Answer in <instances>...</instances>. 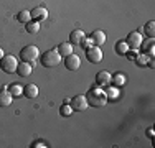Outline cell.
Segmentation results:
<instances>
[{"instance_id": "cell-1", "label": "cell", "mask_w": 155, "mask_h": 148, "mask_svg": "<svg viewBox=\"0 0 155 148\" xmlns=\"http://www.w3.org/2000/svg\"><path fill=\"white\" fill-rule=\"evenodd\" d=\"M86 99H87V104L93 107H97V109H101V107H104L106 104H107V95H106V91L102 87H91L89 91H87L86 94Z\"/></svg>"}, {"instance_id": "cell-2", "label": "cell", "mask_w": 155, "mask_h": 148, "mask_svg": "<svg viewBox=\"0 0 155 148\" xmlns=\"http://www.w3.org/2000/svg\"><path fill=\"white\" fill-rule=\"evenodd\" d=\"M40 63L45 68H54V66H58L61 63V54L58 53V50H48L41 54Z\"/></svg>"}, {"instance_id": "cell-3", "label": "cell", "mask_w": 155, "mask_h": 148, "mask_svg": "<svg viewBox=\"0 0 155 148\" xmlns=\"http://www.w3.org/2000/svg\"><path fill=\"white\" fill-rule=\"evenodd\" d=\"M38 56H40V50L35 46V44H27V46H23L21 51H20L21 61L30 63L31 66H35V61L38 59Z\"/></svg>"}, {"instance_id": "cell-4", "label": "cell", "mask_w": 155, "mask_h": 148, "mask_svg": "<svg viewBox=\"0 0 155 148\" xmlns=\"http://www.w3.org/2000/svg\"><path fill=\"white\" fill-rule=\"evenodd\" d=\"M17 66H18V61H17L15 56H12V54H5V56L0 59V68H2V71L7 72V74L17 72Z\"/></svg>"}, {"instance_id": "cell-5", "label": "cell", "mask_w": 155, "mask_h": 148, "mask_svg": "<svg viewBox=\"0 0 155 148\" xmlns=\"http://www.w3.org/2000/svg\"><path fill=\"white\" fill-rule=\"evenodd\" d=\"M69 105L73 107V110L83 112V110H86L89 107V104H87L86 95H74L73 99H69Z\"/></svg>"}, {"instance_id": "cell-6", "label": "cell", "mask_w": 155, "mask_h": 148, "mask_svg": "<svg viewBox=\"0 0 155 148\" xmlns=\"http://www.w3.org/2000/svg\"><path fill=\"white\" fill-rule=\"evenodd\" d=\"M86 58L89 63H94V64H97V63L102 61V51L99 46H96V44H93L91 48H87L86 50Z\"/></svg>"}, {"instance_id": "cell-7", "label": "cell", "mask_w": 155, "mask_h": 148, "mask_svg": "<svg viewBox=\"0 0 155 148\" xmlns=\"http://www.w3.org/2000/svg\"><path fill=\"white\" fill-rule=\"evenodd\" d=\"M142 41H143V38H142V35H140L139 31H130L127 35V38H125V43H127L129 48H132V50H137V48H140Z\"/></svg>"}, {"instance_id": "cell-8", "label": "cell", "mask_w": 155, "mask_h": 148, "mask_svg": "<svg viewBox=\"0 0 155 148\" xmlns=\"http://www.w3.org/2000/svg\"><path fill=\"white\" fill-rule=\"evenodd\" d=\"M64 66H66V69H69V71H78V69L81 68V59H79V56H76L74 53L64 56Z\"/></svg>"}, {"instance_id": "cell-9", "label": "cell", "mask_w": 155, "mask_h": 148, "mask_svg": "<svg viewBox=\"0 0 155 148\" xmlns=\"http://www.w3.org/2000/svg\"><path fill=\"white\" fill-rule=\"evenodd\" d=\"M96 84L99 87H107L110 84V72L109 71H99L96 74Z\"/></svg>"}, {"instance_id": "cell-10", "label": "cell", "mask_w": 155, "mask_h": 148, "mask_svg": "<svg viewBox=\"0 0 155 148\" xmlns=\"http://www.w3.org/2000/svg\"><path fill=\"white\" fill-rule=\"evenodd\" d=\"M30 15H31V20L43 21V20H46V18H48V10L45 8V7H35V8L30 12Z\"/></svg>"}, {"instance_id": "cell-11", "label": "cell", "mask_w": 155, "mask_h": 148, "mask_svg": "<svg viewBox=\"0 0 155 148\" xmlns=\"http://www.w3.org/2000/svg\"><path fill=\"white\" fill-rule=\"evenodd\" d=\"M33 71V66L30 64V63H25V61H21V63H18V66H17V74L20 77H28L31 74Z\"/></svg>"}, {"instance_id": "cell-12", "label": "cell", "mask_w": 155, "mask_h": 148, "mask_svg": "<svg viewBox=\"0 0 155 148\" xmlns=\"http://www.w3.org/2000/svg\"><path fill=\"white\" fill-rule=\"evenodd\" d=\"M12 99H13V95L10 94L8 89H2V91H0V107L10 105V104H12Z\"/></svg>"}, {"instance_id": "cell-13", "label": "cell", "mask_w": 155, "mask_h": 148, "mask_svg": "<svg viewBox=\"0 0 155 148\" xmlns=\"http://www.w3.org/2000/svg\"><path fill=\"white\" fill-rule=\"evenodd\" d=\"M38 86L36 84H27V86L23 87V95L28 99H35L36 95H38Z\"/></svg>"}, {"instance_id": "cell-14", "label": "cell", "mask_w": 155, "mask_h": 148, "mask_svg": "<svg viewBox=\"0 0 155 148\" xmlns=\"http://www.w3.org/2000/svg\"><path fill=\"white\" fill-rule=\"evenodd\" d=\"M91 38H93V43L96 46H101V44L106 43V33L101 31V30H94L93 35H91Z\"/></svg>"}, {"instance_id": "cell-15", "label": "cell", "mask_w": 155, "mask_h": 148, "mask_svg": "<svg viewBox=\"0 0 155 148\" xmlns=\"http://www.w3.org/2000/svg\"><path fill=\"white\" fill-rule=\"evenodd\" d=\"M140 48H142V53H147V54H150V56H153V53H155V41H153V38L147 40V41H142Z\"/></svg>"}, {"instance_id": "cell-16", "label": "cell", "mask_w": 155, "mask_h": 148, "mask_svg": "<svg viewBox=\"0 0 155 148\" xmlns=\"http://www.w3.org/2000/svg\"><path fill=\"white\" fill-rule=\"evenodd\" d=\"M84 36H86V35H84L83 30H79V28H78V30H73L71 35H69V43H71V44H79L81 40H83Z\"/></svg>"}, {"instance_id": "cell-17", "label": "cell", "mask_w": 155, "mask_h": 148, "mask_svg": "<svg viewBox=\"0 0 155 148\" xmlns=\"http://www.w3.org/2000/svg\"><path fill=\"white\" fill-rule=\"evenodd\" d=\"M56 50H58V53H60L61 56H68V54L73 53V44L69 43V41H68V43H61L60 46L56 48Z\"/></svg>"}, {"instance_id": "cell-18", "label": "cell", "mask_w": 155, "mask_h": 148, "mask_svg": "<svg viewBox=\"0 0 155 148\" xmlns=\"http://www.w3.org/2000/svg\"><path fill=\"white\" fill-rule=\"evenodd\" d=\"M110 82H112L116 87L124 86V84H125V76H124L122 72H116L114 76H110Z\"/></svg>"}, {"instance_id": "cell-19", "label": "cell", "mask_w": 155, "mask_h": 148, "mask_svg": "<svg viewBox=\"0 0 155 148\" xmlns=\"http://www.w3.org/2000/svg\"><path fill=\"white\" fill-rule=\"evenodd\" d=\"M114 50H116L117 54H120V56H125V53L129 51V44L125 41H117L114 44Z\"/></svg>"}, {"instance_id": "cell-20", "label": "cell", "mask_w": 155, "mask_h": 148, "mask_svg": "<svg viewBox=\"0 0 155 148\" xmlns=\"http://www.w3.org/2000/svg\"><path fill=\"white\" fill-rule=\"evenodd\" d=\"M17 20L20 21V23L27 25L28 21H31V15H30V12H28V10H21V12L17 13Z\"/></svg>"}, {"instance_id": "cell-21", "label": "cell", "mask_w": 155, "mask_h": 148, "mask_svg": "<svg viewBox=\"0 0 155 148\" xmlns=\"http://www.w3.org/2000/svg\"><path fill=\"white\" fill-rule=\"evenodd\" d=\"M73 114V107L69 105V101H64V104L60 107V115L61 117H69Z\"/></svg>"}, {"instance_id": "cell-22", "label": "cell", "mask_w": 155, "mask_h": 148, "mask_svg": "<svg viewBox=\"0 0 155 148\" xmlns=\"http://www.w3.org/2000/svg\"><path fill=\"white\" fill-rule=\"evenodd\" d=\"M143 31H145V35L149 36V38H153L155 36V21L150 20L145 23V27H143Z\"/></svg>"}, {"instance_id": "cell-23", "label": "cell", "mask_w": 155, "mask_h": 148, "mask_svg": "<svg viewBox=\"0 0 155 148\" xmlns=\"http://www.w3.org/2000/svg\"><path fill=\"white\" fill-rule=\"evenodd\" d=\"M10 94L13 95V97H20V95H23V86H20V84H12V86L8 87Z\"/></svg>"}, {"instance_id": "cell-24", "label": "cell", "mask_w": 155, "mask_h": 148, "mask_svg": "<svg viewBox=\"0 0 155 148\" xmlns=\"http://www.w3.org/2000/svg\"><path fill=\"white\" fill-rule=\"evenodd\" d=\"M27 31L31 33V35H36V33L40 31V21H28L27 23Z\"/></svg>"}, {"instance_id": "cell-25", "label": "cell", "mask_w": 155, "mask_h": 148, "mask_svg": "<svg viewBox=\"0 0 155 148\" xmlns=\"http://www.w3.org/2000/svg\"><path fill=\"white\" fill-rule=\"evenodd\" d=\"M106 95H107V99H117L119 97V87H106Z\"/></svg>"}, {"instance_id": "cell-26", "label": "cell", "mask_w": 155, "mask_h": 148, "mask_svg": "<svg viewBox=\"0 0 155 148\" xmlns=\"http://www.w3.org/2000/svg\"><path fill=\"white\" fill-rule=\"evenodd\" d=\"M134 61H135V64H137V66H142V68H143V66L149 63V56H147L145 53H139L137 58H135Z\"/></svg>"}, {"instance_id": "cell-27", "label": "cell", "mask_w": 155, "mask_h": 148, "mask_svg": "<svg viewBox=\"0 0 155 148\" xmlns=\"http://www.w3.org/2000/svg\"><path fill=\"white\" fill-rule=\"evenodd\" d=\"M93 38H86V36H84L83 40H81V43H79V46L81 48H84V50H87V48H91L93 46Z\"/></svg>"}, {"instance_id": "cell-28", "label": "cell", "mask_w": 155, "mask_h": 148, "mask_svg": "<svg viewBox=\"0 0 155 148\" xmlns=\"http://www.w3.org/2000/svg\"><path fill=\"white\" fill-rule=\"evenodd\" d=\"M137 50H132V51H127V53H125V56H127V59H130V61H132V59H135V58H137Z\"/></svg>"}, {"instance_id": "cell-29", "label": "cell", "mask_w": 155, "mask_h": 148, "mask_svg": "<svg viewBox=\"0 0 155 148\" xmlns=\"http://www.w3.org/2000/svg\"><path fill=\"white\" fill-rule=\"evenodd\" d=\"M31 148H46V145H45L43 142H35V143L31 145Z\"/></svg>"}, {"instance_id": "cell-30", "label": "cell", "mask_w": 155, "mask_h": 148, "mask_svg": "<svg viewBox=\"0 0 155 148\" xmlns=\"http://www.w3.org/2000/svg\"><path fill=\"white\" fill-rule=\"evenodd\" d=\"M153 135H155V130H153V127H150L149 130H147V137H149V138H153Z\"/></svg>"}, {"instance_id": "cell-31", "label": "cell", "mask_w": 155, "mask_h": 148, "mask_svg": "<svg viewBox=\"0 0 155 148\" xmlns=\"http://www.w3.org/2000/svg\"><path fill=\"white\" fill-rule=\"evenodd\" d=\"M3 56H5V51H3V50H2V48H0V59H2Z\"/></svg>"}]
</instances>
